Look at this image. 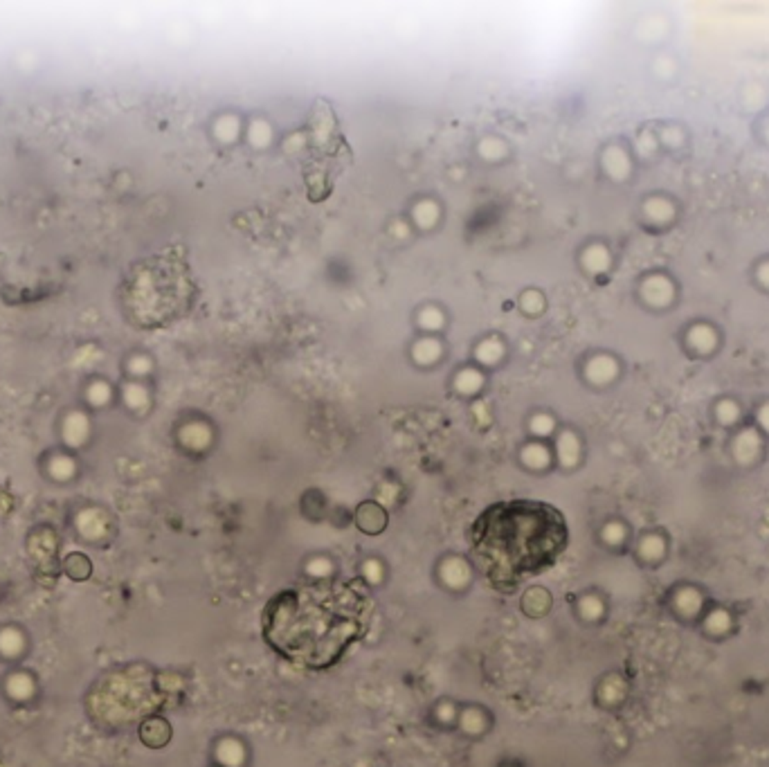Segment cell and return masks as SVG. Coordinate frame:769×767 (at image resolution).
<instances>
[{
	"instance_id": "4",
	"label": "cell",
	"mask_w": 769,
	"mask_h": 767,
	"mask_svg": "<svg viewBox=\"0 0 769 767\" xmlns=\"http://www.w3.org/2000/svg\"><path fill=\"white\" fill-rule=\"evenodd\" d=\"M216 761L223 767H241L246 763V749L234 738H223L216 745Z\"/></svg>"
},
{
	"instance_id": "7",
	"label": "cell",
	"mask_w": 769,
	"mask_h": 767,
	"mask_svg": "<svg viewBox=\"0 0 769 767\" xmlns=\"http://www.w3.org/2000/svg\"><path fill=\"white\" fill-rule=\"evenodd\" d=\"M77 527L83 538L97 540L106 533V520L102 518V513H97V511H83V513L77 518Z\"/></svg>"
},
{
	"instance_id": "15",
	"label": "cell",
	"mask_w": 769,
	"mask_h": 767,
	"mask_svg": "<svg viewBox=\"0 0 769 767\" xmlns=\"http://www.w3.org/2000/svg\"><path fill=\"white\" fill-rule=\"evenodd\" d=\"M664 552H666V545L659 535H648V538H643L639 545V554H641V558H645V561H659V558L664 556Z\"/></svg>"
},
{
	"instance_id": "2",
	"label": "cell",
	"mask_w": 769,
	"mask_h": 767,
	"mask_svg": "<svg viewBox=\"0 0 769 767\" xmlns=\"http://www.w3.org/2000/svg\"><path fill=\"white\" fill-rule=\"evenodd\" d=\"M477 549L499 558L504 567L527 569L540 565L565 538L558 511L540 502H506L488 509L475 529Z\"/></svg>"
},
{
	"instance_id": "14",
	"label": "cell",
	"mask_w": 769,
	"mask_h": 767,
	"mask_svg": "<svg viewBox=\"0 0 769 767\" xmlns=\"http://www.w3.org/2000/svg\"><path fill=\"white\" fill-rule=\"evenodd\" d=\"M578 612H580V617L585 621H598V619L603 617V612H605V605H603L601 599H598V596L588 594V596H583V599L578 601Z\"/></svg>"
},
{
	"instance_id": "22",
	"label": "cell",
	"mask_w": 769,
	"mask_h": 767,
	"mask_svg": "<svg viewBox=\"0 0 769 767\" xmlns=\"http://www.w3.org/2000/svg\"><path fill=\"white\" fill-rule=\"evenodd\" d=\"M54 472L59 475V477H66L68 472H72V464L66 459H56L54 461Z\"/></svg>"
},
{
	"instance_id": "9",
	"label": "cell",
	"mask_w": 769,
	"mask_h": 767,
	"mask_svg": "<svg viewBox=\"0 0 769 767\" xmlns=\"http://www.w3.org/2000/svg\"><path fill=\"white\" fill-rule=\"evenodd\" d=\"M25 648V639H23V632L16 628H5L0 630V653L5 657H18Z\"/></svg>"
},
{
	"instance_id": "1",
	"label": "cell",
	"mask_w": 769,
	"mask_h": 767,
	"mask_svg": "<svg viewBox=\"0 0 769 767\" xmlns=\"http://www.w3.org/2000/svg\"><path fill=\"white\" fill-rule=\"evenodd\" d=\"M360 619V596L322 581L279 596L268 610L266 632L273 646L292 660L324 666L358 635Z\"/></svg>"
},
{
	"instance_id": "21",
	"label": "cell",
	"mask_w": 769,
	"mask_h": 767,
	"mask_svg": "<svg viewBox=\"0 0 769 767\" xmlns=\"http://www.w3.org/2000/svg\"><path fill=\"white\" fill-rule=\"evenodd\" d=\"M436 718H439V720H441V723H446V725H450V723H453L455 720V718H457V709L453 707V704H450V702H443V704H439V707H436Z\"/></svg>"
},
{
	"instance_id": "17",
	"label": "cell",
	"mask_w": 769,
	"mask_h": 767,
	"mask_svg": "<svg viewBox=\"0 0 769 767\" xmlns=\"http://www.w3.org/2000/svg\"><path fill=\"white\" fill-rule=\"evenodd\" d=\"M66 571L72 578L83 581L85 576L90 574V561L81 554H72V556H68V561H66Z\"/></svg>"
},
{
	"instance_id": "11",
	"label": "cell",
	"mask_w": 769,
	"mask_h": 767,
	"mask_svg": "<svg viewBox=\"0 0 769 767\" xmlns=\"http://www.w3.org/2000/svg\"><path fill=\"white\" fill-rule=\"evenodd\" d=\"M304 571H306L309 578L322 583V581L333 576V561H331V558H326V556H313L306 561Z\"/></svg>"
},
{
	"instance_id": "16",
	"label": "cell",
	"mask_w": 769,
	"mask_h": 767,
	"mask_svg": "<svg viewBox=\"0 0 769 767\" xmlns=\"http://www.w3.org/2000/svg\"><path fill=\"white\" fill-rule=\"evenodd\" d=\"M706 630L711 632V635H725V632L731 628V614L727 610H711L709 617H706Z\"/></svg>"
},
{
	"instance_id": "18",
	"label": "cell",
	"mask_w": 769,
	"mask_h": 767,
	"mask_svg": "<svg viewBox=\"0 0 769 767\" xmlns=\"http://www.w3.org/2000/svg\"><path fill=\"white\" fill-rule=\"evenodd\" d=\"M385 576V567L381 565V561L376 558H369V561L362 563V578L369 583V585H378Z\"/></svg>"
},
{
	"instance_id": "6",
	"label": "cell",
	"mask_w": 769,
	"mask_h": 767,
	"mask_svg": "<svg viewBox=\"0 0 769 767\" xmlns=\"http://www.w3.org/2000/svg\"><path fill=\"white\" fill-rule=\"evenodd\" d=\"M356 520H358V527L362 531H367V533H378V531H383L385 525H387L385 511L381 506H376V504H362L358 509V518Z\"/></svg>"
},
{
	"instance_id": "19",
	"label": "cell",
	"mask_w": 769,
	"mask_h": 767,
	"mask_svg": "<svg viewBox=\"0 0 769 767\" xmlns=\"http://www.w3.org/2000/svg\"><path fill=\"white\" fill-rule=\"evenodd\" d=\"M624 538H626L624 525H616V522H612V525H607L603 529V540L607 545H621V542H624Z\"/></svg>"
},
{
	"instance_id": "20",
	"label": "cell",
	"mask_w": 769,
	"mask_h": 767,
	"mask_svg": "<svg viewBox=\"0 0 769 767\" xmlns=\"http://www.w3.org/2000/svg\"><path fill=\"white\" fill-rule=\"evenodd\" d=\"M83 419L79 417V414H77V417H72L70 421H68V441H72V444H77V441H81V434H83Z\"/></svg>"
},
{
	"instance_id": "3",
	"label": "cell",
	"mask_w": 769,
	"mask_h": 767,
	"mask_svg": "<svg viewBox=\"0 0 769 767\" xmlns=\"http://www.w3.org/2000/svg\"><path fill=\"white\" fill-rule=\"evenodd\" d=\"M439 578H441V583L448 590L459 592V590H466L470 585L472 569H470V565L466 561H463V558L450 556L441 565H439Z\"/></svg>"
},
{
	"instance_id": "5",
	"label": "cell",
	"mask_w": 769,
	"mask_h": 767,
	"mask_svg": "<svg viewBox=\"0 0 769 767\" xmlns=\"http://www.w3.org/2000/svg\"><path fill=\"white\" fill-rule=\"evenodd\" d=\"M5 691H7V696L11 700L28 702L34 696L36 684H34V679L28 673H11L7 677V682H5Z\"/></svg>"
},
{
	"instance_id": "23",
	"label": "cell",
	"mask_w": 769,
	"mask_h": 767,
	"mask_svg": "<svg viewBox=\"0 0 769 767\" xmlns=\"http://www.w3.org/2000/svg\"><path fill=\"white\" fill-rule=\"evenodd\" d=\"M95 398H97V403H100V398H104V394H108V392H104V387H95Z\"/></svg>"
},
{
	"instance_id": "12",
	"label": "cell",
	"mask_w": 769,
	"mask_h": 767,
	"mask_svg": "<svg viewBox=\"0 0 769 767\" xmlns=\"http://www.w3.org/2000/svg\"><path fill=\"white\" fill-rule=\"evenodd\" d=\"M459 725H461V729H463V732H466V734H470V736H479V734L484 732V729H486V715H484V711H482V709L470 707V709H466V711L461 713Z\"/></svg>"
},
{
	"instance_id": "10",
	"label": "cell",
	"mask_w": 769,
	"mask_h": 767,
	"mask_svg": "<svg viewBox=\"0 0 769 767\" xmlns=\"http://www.w3.org/2000/svg\"><path fill=\"white\" fill-rule=\"evenodd\" d=\"M142 738L149 742V745L157 747V745H165L167 738H169V727L165 720H157V718H153V720H146L142 725Z\"/></svg>"
},
{
	"instance_id": "8",
	"label": "cell",
	"mask_w": 769,
	"mask_h": 767,
	"mask_svg": "<svg viewBox=\"0 0 769 767\" xmlns=\"http://www.w3.org/2000/svg\"><path fill=\"white\" fill-rule=\"evenodd\" d=\"M702 594L695 590V588H684L675 594V607L681 612V614H698L702 610Z\"/></svg>"
},
{
	"instance_id": "13",
	"label": "cell",
	"mask_w": 769,
	"mask_h": 767,
	"mask_svg": "<svg viewBox=\"0 0 769 767\" xmlns=\"http://www.w3.org/2000/svg\"><path fill=\"white\" fill-rule=\"evenodd\" d=\"M598 696H601V700H603L605 704H616L621 698L626 696V684H624V679L616 677V675L607 677V679L603 682V684H601V691H598Z\"/></svg>"
}]
</instances>
